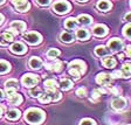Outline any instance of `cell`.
I'll return each instance as SVG.
<instances>
[{
	"label": "cell",
	"instance_id": "cell-1",
	"mask_svg": "<svg viewBox=\"0 0 131 125\" xmlns=\"http://www.w3.org/2000/svg\"><path fill=\"white\" fill-rule=\"evenodd\" d=\"M25 119L26 122L29 123L32 125H39L43 122L45 119V113L42 110L36 109V108H32L28 109L25 113Z\"/></svg>",
	"mask_w": 131,
	"mask_h": 125
},
{
	"label": "cell",
	"instance_id": "cell-2",
	"mask_svg": "<svg viewBox=\"0 0 131 125\" xmlns=\"http://www.w3.org/2000/svg\"><path fill=\"white\" fill-rule=\"evenodd\" d=\"M85 71V63L81 60H75L69 63V74L75 78H79L80 75Z\"/></svg>",
	"mask_w": 131,
	"mask_h": 125
},
{
	"label": "cell",
	"instance_id": "cell-3",
	"mask_svg": "<svg viewBox=\"0 0 131 125\" xmlns=\"http://www.w3.org/2000/svg\"><path fill=\"white\" fill-rule=\"evenodd\" d=\"M38 82H39V78H38V76L34 75V74H26V75H24L21 78V83L27 88L35 87V85L38 84Z\"/></svg>",
	"mask_w": 131,
	"mask_h": 125
},
{
	"label": "cell",
	"instance_id": "cell-4",
	"mask_svg": "<svg viewBox=\"0 0 131 125\" xmlns=\"http://www.w3.org/2000/svg\"><path fill=\"white\" fill-rule=\"evenodd\" d=\"M53 9H54V12H56V13H59V14H64V13H67V12H69V9H70V4H69L68 1H64V0L57 1V3H55L54 5H53Z\"/></svg>",
	"mask_w": 131,
	"mask_h": 125
},
{
	"label": "cell",
	"instance_id": "cell-5",
	"mask_svg": "<svg viewBox=\"0 0 131 125\" xmlns=\"http://www.w3.org/2000/svg\"><path fill=\"white\" fill-rule=\"evenodd\" d=\"M96 82L98 84L103 85V87H109L112 83V76L106 73H100L96 77Z\"/></svg>",
	"mask_w": 131,
	"mask_h": 125
},
{
	"label": "cell",
	"instance_id": "cell-6",
	"mask_svg": "<svg viewBox=\"0 0 131 125\" xmlns=\"http://www.w3.org/2000/svg\"><path fill=\"white\" fill-rule=\"evenodd\" d=\"M24 40L26 41V42H28V43H30V44H38V43L41 42L42 38H41V35L39 34V33L29 32V33H27V34H25Z\"/></svg>",
	"mask_w": 131,
	"mask_h": 125
},
{
	"label": "cell",
	"instance_id": "cell-7",
	"mask_svg": "<svg viewBox=\"0 0 131 125\" xmlns=\"http://www.w3.org/2000/svg\"><path fill=\"white\" fill-rule=\"evenodd\" d=\"M7 96H8V102L14 105L22 103V96L19 95L16 91H12V90H7Z\"/></svg>",
	"mask_w": 131,
	"mask_h": 125
},
{
	"label": "cell",
	"instance_id": "cell-8",
	"mask_svg": "<svg viewBox=\"0 0 131 125\" xmlns=\"http://www.w3.org/2000/svg\"><path fill=\"white\" fill-rule=\"evenodd\" d=\"M11 32L12 34H20V33H22L25 30V28H26V24H25L24 21H13L11 24Z\"/></svg>",
	"mask_w": 131,
	"mask_h": 125
},
{
	"label": "cell",
	"instance_id": "cell-9",
	"mask_svg": "<svg viewBox=\"0 0 131 125\" xmlns=\"http://www.w3.org/2000/svg\"><path fill=\"white\" fill-rule=\"evenodd\" d=\"M12 3L15 6V9L18 12H26V11H28L30 7L29 3H28L27 0H14Z\"/></svg>",
	"mask_w": 131,
	"mask_h": 125
},
{
	"label": "cell",
	"instance_id": "cell-10",
	"mask_svg": "<svg viewBox=\"0 0 131 125\" xmlns=\"http://www.w3.org/2000/svg\"><path fill=\"white\" fill-rule=\"evenodd\" d=\"M108 46H109L111 52H118V50L122 49L123 42H122V40H119V39H111V40L109 41Z\"/></svg>",
	"mask_w": 131,
	"mask_h": 125
},
{
	"label": "cell",
	"instance_id": "cell-11",
	"mask_svg": "<svg viewBox=\"0 0 131 125\" xmlns=\"http://www.w3.org/2000/svg\"><path fill=\"white\" fill-rule=\"evenodd\" d=\"M46 94L49 96L50 102L59 101L61 98V94L56 90V88H46Z\"/></svg>",
	"mask_w": 131,
	"mask_h": 125
},
{
	"label": "cell",
	"instance_id": "cell-12",
	"mask_svg": "<svg viewBox=\"0 0 131 125\" xmlns=\"http://www.w3.org/2000/svg\"><path fill=\"white\" fill-rule=\"evenodd\" d=\"M125 105H126V101L123 97H118L111 102V106L115 110H122L125 108Z\"/></svg>",
	"mask_w": 131,
	"mask_h": 125
},
{
	"label": "cell",
	"instance_id": "cell-13",
	"mask_svg": "<svg viewBox=\"0 0 131 125\" xmlns=\"http://www.w3.org/2000/svg\"><path fill=\"white\" fill-rule=\"evenodd\" d=\"M13 39H14V36L12 33L5 32L4 34L0 35V44H1V46H6V44L11 43L12 41H13Z\"/></svg>",
	"mask_w": 131,
	"mask_h": 125
},
{
	"label": "cell",
	"instance_id": "cell-14",
	"mask_svg": "<svg viewBox=\"0 0 131 125\" xmlns=\"http://www.w3.org/2000/svg\"><path fill=\"white\" fill-rule=\"evenodd\" d=\"M11 50L14 54H25L26 53V47L21 42H15L11 46Z\"/></svg>",
	"mask_w": 131,
	"mask_h": 125
},
{
	"label": "cell",
	"instance_id": "cell-15",
	"mask_svg": "<svg viewBox=\"0 0 131 125\" xmlns=\"http://www.w3.org/2000/svg\"><path fill=\"white\" fill-rule=\"evenodd\" d=\"M93 32L96 36H104L108 33V28L104 25H96L93 28Z\"/></svg>",
	"mask_w": 131,
	"mask_h": 125
},
{
	"label": "cell",
	"instance_id": "cell-16",
	"mask_svg": "<svg viewBox=\"0 0 131 125\" xmlns=\"http://www.w3.org/2000/svg\"><path fill=\"white\" fill-rule=\"evenodd\" d=\"M5 88L6 90H12V91H16L18 90V88H19V83H18V81L16 79H8V81H6L5 83Z\"/></svg>",
	"mask_w": 131,
	"mask_h": 125
},
{
	"label": "cell",
	"instance_id": "cell-17",
	"mask_svg": "<svg viewBox=\"0 0 131 125\" xmlns=\"http://www.w3.org/2000/svg\"><path fill=\"white\" fill-rule=\"evenodd\" d=\"M61 68H62V63L60 61H55V62L47 63L46 64V69L49 71H59Z\"/></svg>",
	"mask_w": 131,
	"mask_h": 125
},
{
	"label": "cell",
	"instance_id": "cell-18",
	"mask_svg": "<svg viewBox=\"0 0 131 125\" xmlns=\"http://www.w3.org/2000/svg\"><path fill=\"white\" fill-rule=\"evenodd\" d=\"M110 7H111V4H110L108 0H100L97 3V8L101 9V11H103V12L109 11Z\"/></svg>",
	"mask_w": 131,
	"mask_h": 125
},
{
	"label": "cell",
	"instance_id": "cell-19",
	"mask_svg": "<svg viewBox=\"0 0 131 125\" xmlns=\"http://www.w3.org/2000/svg\"><path fill=\"white\" fill-rule=\"evenodd\" d=\"M76 38L79 40H88L89 39V32L84 28H81V29H77L76 32Z\"/></svg>",
	"mask_w": 131,
	"mask_h": 125
},
{
	"label": "cell",
	"instance_id": "cell-20",
	"mask_svg": "<svg viewBox=\"0 0 131 125\" xmlns=\"http://www.w3.org/2000/svg\"><path fill=\"white\" fill-rule=\"evenodd\" d=\"M77 21H79L81 25L87 26V25L91 24V16L87 15V14H81V15H79V18H77Z\"/></svg>",
	"mask_w": 131,
	"mask_h": 125
},
{
	"label": "cell",
	"instance_id": "cell-21",
	"mask_svg": "<svg viewBox=\"0 0 131 125\" xmlns=\"http://www.w3.org/2000/svg\"><path fill=\"white\" fill-rule=\"evenodd\" d=\"M102 63H103V65L106 67V68H114L115 65H116V60L111 56H108L105 59H103Z\"/></svg>",
	"mask_w": 131,
	"mask_h": 125
},
{
	"label": "cell",
	"instance_id": "cell-22",
	"mask_svg": "<svg viewBox=\"0 0 131 125\" xmlns=\"http://www.w3.org/2000/svg\"><path fill=\"white\" fill-rule=\"evenodd\" d=\"M6 117H7V119L15 120V119H18V118H20V111L19 110H16V109H12L7 112Z\"/></svg>",
	"mask_w": 131,
	"mask_h": 125
},
{
	"label": "cell",
	"instance_id": "cell-23",
	"mask_svg": "<svg viewBox=\"0 0 131 125\" xmlns=\"http://www.w3.org/2000/svg\"><path fill=\"white\" fill-rule=\"evenodd\" d=\"M41 65H42V61L38 57H32L29 61V67L33 69H39L41 68Z\"/></svg>",
	"mask_w": 131,
	"mask_h": 125
},
{
	"label": "cell",
	"instance_id": "cell-24",
	"mask_svg": "<svg viewBox=\"0 0 131 125\" xmlns=\"http://www.w3.org/2000/svg\"><path fill=\"white\" fill-rule=\"evenodd\" d=\"M60 87L62 90H69L71 87H73V83H71L70 79L68 78H63L62 81L60 82Z\"/></svg>",
	"mask_w": 131,
	"mask_h": 125
},
{
	"label": "cell",
	"instance_id": "cell-25",
	"mask_svg": "<svg viewBox=\"0 0 131 125\" xmlns=\"http://www.w3.org/2000/svg\"><path fill=\"white\" fill-rule=\"evenodd\" d=\"M64 26L66 28H68V29H75L76 28V20L74 19V18H69L67 21L64 22Z\"/></svg>",
	"mask_w": 131,
	"mask_h": 125
},
{
	"label": "cell",
	"instance_id": "cell-26",
	"mask_svg": "<svg viewBox=\"0 0 131 125\" xmlns=\"http://www.w3.org/2000/svg\"><path fill=\"white\" fill-rule=\"evenodd\" d=\"M73 40H74V38H73V35H70L69 33H62L61 34V41L62 42H66V43H70V42H73Z\"/></svg>",
	"mask_w": 131,
	"mask_h": 125
},
{
	"label": "cell",
	"instance_id": "cell-27",
	"mask_svg": "<svg viewBox=\"0 0 131 125\" xmlns=\"http://www.w3.org/2000/svg\"><path fill=\"white\" fill-rule=\"evenodd\" d=\"M11 68L9 63L6 62V61H0V74H4V73H7Z\"/></svg>",
	"mask_w": 131,
	"mask_h": 125
},
{
	"label": "cell",
	"instance_id": "cell-28",
	"mask_svg": "<svg viewBox=\"0 0 131 125\" xmlns=\"http://www.w3.org/2000/svg\"><path fill=\"white\" fill-rule=\"evenodd\" d=\"M106 53H108V49L104 46H98L97 48L95 49V54L97 55V56H104V55H106Z\"/></svg>",
	"mask_w": 131,
	"mask_h": 125
},
{
	"label": "cell",
	"instance_id": "cell-29",
	"mask_svg": "<svg viewBox=\"0 0 131 125\" xmlns=\"http://www.w3.org/2000/svg\"><path fill=\"white\" fill-rule=\"evenodd\" d=\"M60 55V50L59 49H49L48 52H47V56L49 57V59H55L56 56H59Z\"/></svg>",
	"mask_w": 131,
	"mask_h": 125
},
{
	"label": "cell",
	"instance_id": "cell-30",
	"mask_svg": "<svg viewBox=\"0 0 131 125\" xmlns=\"http://www.w3.org/2000/svg\"><path fill=\"white\" fill-rule=\"evenodd\" d=\"M121 71H122V74L124 75V77H126V78L130 77V64H129V63H125V64L122 67V70Z\"/></svg>",
	"mask_w": 131,
	"mask_h": 125
},
{
	"label": "cell",
	"instance_id": "cell-31",
	"mask_svg": "<svg viewBox=\"0 0 131 125\" xmlns=\"http://www.w3.org/2000/svg\"><path fill=\"white\" fill-rule=\"evenodd\" d=\"M38 97H39V101H40L41 103H43V104L49 103V102H50V98H49V96L47 95L46 93H45V94H40Z\"/></svg>",
	"mask_w": 131,
	"mask_h": 125
},
{
	"label": "cell",
	"instance_id": "cell-32",
	"mask_svg": "<svg viewBox=\"0 0 131 125\" xmlns=\"http://www.w3.org/2000/svg\"><path fill=\"white\" fill-rule=\"evenodd\" d=\"M57 83L55 79L50 78V79H47V81H45V87L46 88H56Z\"/></svg>",
	"mask_w": 131,
	"mask_h": 125
},
{
	"label": "cell",
	"instance_id": "cell-33",
	"mask_svg": "<svg viewBox=\"0 0 131 125\" xmlns=\"http://www.w3.org/2000/svg\"><path fill=\"white\" fill-rule=\"evenodd\" d=\"M40 88L39 87H35V88H33V89L29 90V95L32 96V97H38L39 95H40Z\"/></svg>",
	"mask_w": 131,
	"mask_h": 125
},
{
	"label": "cell",
	"instance_id": "cell-34",
	"mask_svg": "<svg viewBox=\"0 0 131 125\" xmlns=\"http://www.w3.org/2000/svg\"><path fill=\"white\" fill-rule=\"evenodd\" d=\"M130 30H131V25L128 24L124 27V30H123V34L126 36V39H131V34H130Z\"/></svg>",
	"mask_w": 131,
	"mask_h": 125
},
{
	"label": "cell",
	"instance_id": "cell-35",
	"mask_svg": "<svg viewBox=\"0 0 131 125\" xmlns=\"http://www.w3.org/2000/svg\"><path fill=\"white\" fill-rule=\"evenodd\" d=\"M80 125H95V122L90 118H85V119H82Z\"/></svg>",
	"mask_w": 131,
	"mask_h": 125
},
{
	"label": "cell",
	"instance_id": "cell-36",
	"mask_svg": "<svg viewBox=\"0 0 131 125\" xmlns=\"http://www.w3.org/2000/svg\"><path fill=\"white\" fill-rule=\"evenodd\" d=\"M76 94H77V96H79V97H85V94H87V90H85L84 88H80V89H77Z\"/></svg>",
	"mask_w": 131,
	"mask_h": 125
},
{
	"label": "cell",
	"instance_id": "cell-37",
	"mask_svg": "<svg viewBox=\"0 0 131 125\" xmlns=\"http://www.w3.org/2000/svg\"><path fill=\"white\" fill-rule=\"evenodd\" d=\"M100 97H101V91H100V89L93 90V99H98Z\"/></svg>",
	"mask_w": 131,
	"mask_h": 125
},
{
	"label": "cell",
	"instance_id": "cell-38",
	"mask_svg": "<svg viewBox=\"0 0 131 125\" xmlns=\"http://www.w3.org/2000/svg\"><path fill=\"white\" fill-rule=\"evenodd\" d=\"M36 3L40 4V5H42V6H46L50 3V0H36Z\"/></svg>",
	"mask_w": 131,
	"mask_h": 125
},
{
	"label": "cell",
	"instance_id": "cell-39",
	"mask_svg": "<svg viewBox=\"0 0 131 125\" xmlns=\"http://www.w3.org/2000/svg\"><path fill=\"white\" fill-rule=\"evenodd\" d=\"M122 71H115L114 73V76H112V78H114V77H117V78H119V77H122Z\"/></svg>",
	"mask_w": 131,
	"mask_h": 125
},
{
	"label": "cell",
	"instance_id": "cell-40",
	"mask_svg": "<svg viewBox=\"0 0 131 125\" xmlns=\"http://www.w3.org/2000/svg\"><path fill=\"white\" fill-rule=\"evenodd\" d=\"M130 46H126V49H125V53H126V56L130 57Z\"/></svg>",
	"mask_w": 131,
	"mask_h": 125
},
{
	"label": "cell",
	"instance_id": "cell-41",
	"mask_svg": "<svg viewBox=\"0 0 131 125\" xmlns=\"http://www.w3.org/2000/svg\"><path fill=\"white\" fill-rule=\"evenodd\" d=\"M130 18H131V14L128 13V14H126V16H125V20H126V21H130Z\"/></svg>",
	"mask_w": 131,
	"mask_h": 125
},
{
	"label": "cell",
	"instance_id": "cell-42",
	"mask_svg": "<svg viewBox=\"0 0 131 125\" xmlns=\"http://www.w3.org/2000/svg\"><path fill=\"white\" fill-rule=\"evenodd\" d=\"M4 98V93H3V90H0V101Z\"/></svg>",
	"mask_w": 131,
	"mask_h": 125
},
{
	"label": "cell",
	"instance_id": "cell-43",
	"mask_svg": "<svg viewBox=\"0 0 131 125\" xmlns=\"http://www.w3.org/2000/svg\"><path fill=\"white\" fill-rule=\"evenodd\" d=\"M3 20H4V16L1 15V14H0V24H1V22H3Z\"/></svg>",
	"mask_w": 131,
	"mask_h": 125
},
{
	"label": "cell",
	"instance_id": "cell-44",
	"mask_svg": "<svg viewBox=\"0 0 131 125\" xmlns=\"http://www.w3.org/2000/svg\"><path fill=\"white\" fill-rule=\"evenodd\" d=\"M1 115H3V108H0V117H1Z\"/></svg>",
	"mask_w": 131,
	"mask_h": 125
},
{
	"label": "cell",
	"instance_id": "cell-45",
	"mask_svg": "<svg viewBox=\"0 0 131 125\" xmlns=\"http://www.w3.org/2000/svg\"><path fill=\"white\" fill-rule=\"evenodd\" d=\"M77 1H80V3H84V1H88V0H77Z\"/></svg>",
	"mask_w": 131,
	"mask_h": 125
},
{
	"label": "cell",
	"instance_id": "cell-46",
	"mask_svg": "<svg viewBox=\"0 0 131 125\" xmlns=\"http://www.w3.org/2000/svg\"><path fill=\"white\" fill-rule=\"evenodd\" d=\"M5 3V0H0V5H1V4H4Z\"/></svg>",
	"mask_w": 131,
	"mask_h": 125
}]
</instances>
